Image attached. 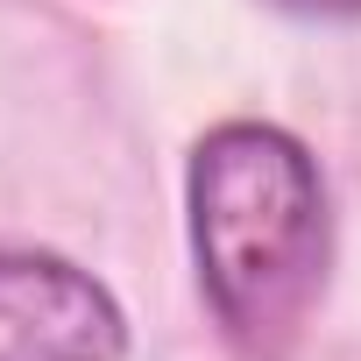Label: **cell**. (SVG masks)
Returning a JSON list of instances; mask_svg holds the SVG:
<instances>
[{
	"mask_svg": "<svg viewBox=\"0 0 361 361\" xmlns=\"http://www.w3.org/2000/svg\"><path fill=\"white\" fill-rule=\"evenodd\" d=\"M192 262L220 340L241 361H283L326 290V177L276 121H220L185 170Z\"/></svg>",
	"mask_w": 361,
	"mask_h": 361,
	"instance_id": "6da1fadb",
	"label": "cell"
},
{
	"mask_svg": "<svg viewBox=\"0 0 361 361\" xmlns=\"http://www.w3.org/2000/svg\"><path fill=\"white\" fill-rule=\"evenodd\" d=\"M128 312L114 290L50 248L0 241V361H121Z\"/></svg>",
	"mask_w": 361,
	"mask_h": 361,
	"instance_id": "7a4b0ae2",
	"label": "cell"
},
{
	"mask_svg": "<svg viewBox=\"0 0 361 361\" xmlns=\"http://www.w3.org/2000/svg\"><path fill=\"white\" fill-rule=\"evenodd\" d=\"M276 8L305 22H361V0H276Z\"/></svg>",
	"mask_w": 361,
	"mask_h": 361,
	"instance_id": "3957f363",
	"label": "cell"
}]
</instances>
